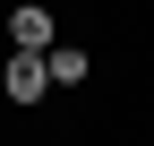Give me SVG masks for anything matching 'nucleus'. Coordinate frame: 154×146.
Returning <instances> with one entry per match:
<instances>
[{
  "instance_id": "f03ea898",
  "label": "nucleus",
  "mask_w": 154,
  "mask_h": 146,
  "mask_svg": "<svg viewBox=\"0 0 154 146\" xmlns=\"http://www.w3.org/2000/svg\"><path fill=\"white\" fill-rule=\"evenodd\" d=\"M0 86H9V103H43V95H51V60H43V52H17Z\"/></svg>"
},
{
  "instance_id": "7ed1b4c3",
  "label": "nucleus",
  "mask_w": 154,
  "mask_h": 146,
  "mask_svg": "<svg viewBox=\"0 0 154 146\" xmlns=\"http://www.w3.org/2000/svg\"><path fill=\"white\" fill-rule=\"evenodd\" d=\"M43 60H51V86H77V78H86V69H94V60H86V52H77V43H51Z\"/></svg>"
},
{
  "instance_id": "f257e3e1",
  "label": "nucleus",
  "mask_w": 154,
  "mask_h": 146,
  "mask_svg": "<svg viewBox=\"0 0 154 146\" xmlns=\"http://www.w3.org/2000/svg\"><path fill=\"white\" fill-rule=\"evenodd\" d=\"M9 43L17 52H51V43H60V26H51L43 0H17V9H9Z\"/></svg>"
}]
</instances>
